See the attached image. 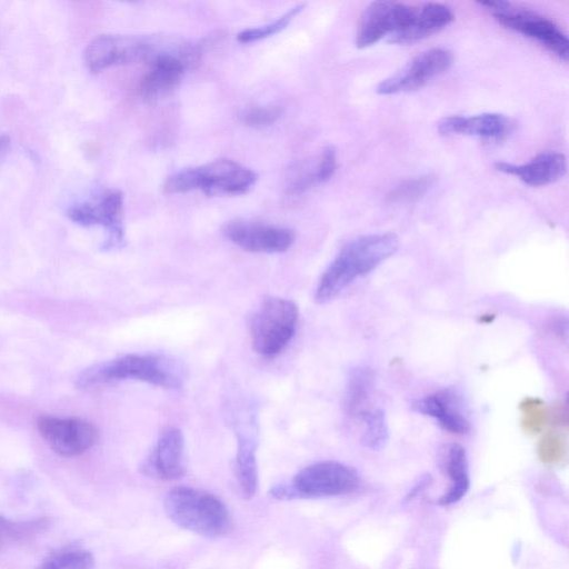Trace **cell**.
Masks as SVG:
<instances>
[{"label":"cell","instance_id":"6da1fadb","mask_svg":"<svg viewBox=\"0 0 569 569\" xmlns=\"http://www.w3.org/2000/svg\"><path fill=\"white\" fill-rule=\"evenodd\" d=\"M395 233L378 232L357 237L347 242L321 274L315 292L318 303L339 296L356 279L375 270L398 249Z\"/></svg>","mask_w":569,"mask_h":569},{"label":"cell","instance_id":"7a4b0ae2","mask_svg":"<svg viewBox=\"0 0 569 569\" xmlns=\"http://www.w3.org/2000/svg\"><path fill=\"white\" fill-rule=\"evenodd\" d=\"M187 373L177 359L161 353H127L96 363L77 378L79 388H96L108 383L136 380L166 389L181 388Z\"/></svg>","mask_w":569,"mask_h":569},{"label":"cell","instance_id":"3957f363","mask_svg":"<svg viewBox=\"0 0 569 569\" xmlns=\"http://www.w3.org/2000/svg\"><path fill=\"white\" fill-rule=\"evenodd\" d=\"M163 508L177 526L207 538H219L231 530V516L226 505L201 489L174 487L164 497Z\"/></svg>","mask_w":569,"mask_h":569},{"label":"cell","instance_id":"277c9868","mask_svg":"<svg viewBox=\"0 0 569 569\" xmlns=\"http://www.w3.org/2000/svg\"><path fill=\"white\" fill-rule=\"evenodd\" d=\"M257 173L229 159L186 168L169 176L166 193H186L201 190L207 196H236L246 193L257 181Z\"/></svg>","mask_w":569,"mask_h":569},{"label":"cell","instance_id":"5b68a950","mask_svg":"<svg viewBox=\"0 0 569 569\" xmlns=\"http://www.w3.org/2000/svg\"><path fill=\"white\" fill-rule=\"evenodd\" d=\"M359 485L357 471L338 461L311 463L295 475L290 482L276 485L270 495L280 500L342 496Z\"/></svg>","mask_w":569,"mask_h":569},{"label":"cell","instance_id":"8992f818","mask_svg":"<svg viewBox=\"0 0 569 569\" xmlns=\"http://www.w3.org/2000/svg\"><path fill=\"white\" fill-rule=\"evenodd\" d=\"M172 40L164 36L101 34L89 42L83 60L93 73L120 64L150 63Z\"/></svg>","mask_w":569,"mask_h":569},{"label":"cell","instance_id":"52a82bcc","mask_svg":"<svg viewBox=\"0 0 569 569\" xmlns=\"http://www.w3.org/2000/svg\"><path fill=\"white\" fill-rule=\"evenodd\" d=\"M299 311L286 298L270 297L262 301L249 321L252 348L264 358L278 356L296 333Z\"/></svg>","mask_w":569,"mask_h":569},{"label":"cell","instance_id":"ba28073f","mask_svg":"<svg viewBox=\"0 0 569 569\" xmlns=\"http://www.w3.org/2000/svg\"><path fill=\"white\" fill-rule=\"evenodd\" d=\"M497 21L505 28L536 40L563 61L568 60L567 34L552 20L533 11L515 7L508 1H482Z\"/></svg>","mask_w":569,"mask_h":569},{"label":"cell","instance_id":"9c48e42d","mask_svg":"<svg viewBox=\"0 0 569 569\" xmlns=\"http://www.w3.org/2000/svg\"><path fill=\"white\" fill-rule=\"evenodd\" d=\"M122 212L123 196L119 190L111 189L71 204L67 214L78 224L103 227L107 238L102 248L111 250L121 247L124 242Z\"/></svg>","mask_w":569,"mask_h":569},{"label":"cell","instance_id":"30bf717a","mask_svg":"<svg viewBox=\"0 0 569 569\" xmlns=\"http://www.w3.org/2000/svg\"><path fill=\"white\" fill-rule=\"evenodd\" d=\"M37 428L47 445L59 456L76 457L96 445L99 431L94 425L81 418L40 416Z\"/></svg>","mask_w":569,"mask_h":569},{"label":"cell","instance_id":"8fae6325","mask_svg":"<svg viewBox=\"0 0 569 569\" xmlns=\"http://www.w3.org/2000/svg\"><path fill=\"white\" fill-rule=\"evenodd\" d=\"M453 63L452 52L445 48L426 50L400 70L383 79L376 88L382 96L415 91L446 72Z\"/></svg>","mask_w":569,"mask_h":569},{"label":"cell","instance_id":"7c38bea8","mask_svg":"<svg viewBox=\"0 0 569 569\" xmlns=\"http://www.w3.org/2000/svg\"><path fill=\"white\" fill-rule=\"evenodd\" d=\"M416 7L393 1H373L360 16L356 46L368 48L400 32L412 19Z\"/></svg>","mask_w":569,"mask_h":569},{"label":"cell","instance_id":"4fadbf2b","mask_svg":"<svg viewBox=\"0 0 569 569\" xmlns=\"http://www.w3.org/2000/svg\"><path fill=\"white\" fill-rule=\"evenodd\" d=\"M222 232L232 243L250 252H284L295 242V232L289 228L244 219L228 221Z\"/></svg>","mask_w":569,"mask_h":569},{"label":"cell","instance_id":"5bb4252c","mask_svg":"<svg viewBox=\"0 0 569 569\" xmlns=\"http://www.w3.org/2000/svg\"><path fill=\"white\" fill-rule=\"evenodd\" d=\"M142 470L160 480H176L184 475V438L180 429L168 427L159 435Z\"/></svg>","mask_w":569,"mask_h":569},{"label":"cell","instance_id":"9a60e30c","mask_svg":"<svg viewBox=\"0 0 569 569\" xmlns=\"http://www.w3.org/2000/svg\"><path fill=\"white\" fill-rule=\"evenodd\" d=\"M512 121L501 113H480L475 116H449L438 123L441 134H462L485 139L500 140L510 134Z\"/></svg>","mask_w":569,"mask_h":569},{"label":"cell","instance_id":"2e32d148","mask_svg":"<svg viewBox=\"0 0 569 569\" xmlns=\"http://www.w3.org/2000/svg\"><path fill=\"white\" fill-rule=\"evenodd\" d=\"M495 168L506 174L515 176L528 186L541 187L558 181L566 173V158L560 152L547 151L537 154L522 164L496 162Z\"/></svg>","mask_w":569,"mask_h":569},{"label":"cell","instance_id":"e0dca14e","mask_svg":"<svg viewBox=\"0 0 569 569\" xmlns=\"http://www.w3.org/2000/svg\"><path fill=\"white\" fill-rule=\"evenodd\" d=\"M251 412L244 426L237 428L236 473L244 498H252L258 490L257 447L258 437Z\"/></svg>","mask_w":569,"mask_h":569},{"label":"cell","instance_id":"ac0fdd59","mask_svg":"<svg viewBox=\"0 0 569 569\" xmlns=\"http://www.w3.org/2000/svg\"><path fill=\"white\" fill-rule=\"evenodd\" d=\"M451 9L442 3L428 2L416 8L410 22L398 33L390 37L388 42L407 44L439 32L453 21Z\"/></svg>","mask_w":569,"mask_h":569},{"label":"cell","instance_id":"d6986e66","mask_svg":"<svg viewBox=\"0 0 569 569\" xmlns=\"http://www.w3.org/2000/svg\"><path fill=\"white\" fill-rule=\"evenodd\" d=\"M412 409L433 418L448 432L462 435L469 430V421L460 410L459 400L449 390L417 399L412 402Z\"/></svg>","mask_w":569,"mask_h":569},{"label":"cell","instance_id":"ffe728a7","mask_svg":"<svg viewBox=\"0 0 569 569\" xmlns=\"http://www.w3.org/2000/svg\"><path fill=\"white\" fill-rule=\"evenodd\" d=\"M337 169V151L325 147L313 162L301 163L289 177L288 192L301 193L313 186L328 181Z\"/></svg>","mask_w":569,"mask_h":569},{"label":"cell","instance_id":"44dd1931","mask_svg":"<svg viewBox=\"0 0 569 569\" xmlns=\"http://www.w3.org/2000/svg\"><path fill=\"white\" fill-rule=\"evenodd\" d=\"M446 470L451 480L448 491L442 495L438 505L449 506L460 501L470 488L469 465L463 447L453 443L448 448Z\"/></svg>","mask_w":569,"mask_h":569},{"label":"cell","instance_id":"7402d4cb","mask_svg":"<svg viewBox=\"0 0 569 569\" xmlns=\"http://www.w3.org/2000/svg\"><path fill=\"white\" fill-rule=\"evenodd\" d=\"M90 551L78 546H67L47 556L34 569H93Z\"/></svg>","mask_w":569,"mask_h":569},{"label":"cell","instance_id":"603a6c76","mask_svg":"<svg viewBox=\"0 0 569 569\" xmlns=\"http://www.w3.org/2000/svg\"><path fill=\"white\" fill-rule=\"evenodd\" d=\"M363 423L361 443L363 447L379 451L389 440V428L386 413L380 408L367 409L359 415Z\"/></svg>","mask_w":569,"mask_h":569},{"label":"cell","instance_id":"cb8c5ba5","mask_svg":"<svg viewBox=\"0 0 569 569\" xmlns=\"http://www.w3.org/2000/svg\"><path fill=\"white\" fill-rule=\"evenodd\" d=\"M372 378L371 370L366 367H357L350 372L345 401L348 413L359 416L365 411L363 403L371 391Z\"/></svg>","mask_w":569,"mask_h":569},{"label":"cell","instance_id":"d4e9b609","mask_svg":"<svg viewBox=\"0 0 569 569\" xmlns=\"http://www.w3.org/2000/svg\"><path fill=\"white\" fill-rule=\"evenodd\" d=\"M48 526L46 518L13 521L0 515V550L32 538Z\"/></svg>","mask_w":569,"mask_h":569},{"label":"cell","instance_id":"484cf974","mask_svg":"<svg viewBox=\"0 0 569 569\" xmlns=\"http://www.w3.org/2000/svg\"><path fill=\"white\" fill-rule=\"evenodd\" d=\"M435 176L422 174L407 179L392 188L387 199L393 203H410L421 199L435 184Z\"/></svg>","mask_w":569,"mask_h":569},{"label":"cell","instance_id":"4316f807","mask_svg":"<svg viewBox=\"0 0 569 569\" xmlns=\"http://www.w3.org/2000/svg\"><path fill=\"white\" fill-rule=\"evenodd\" d=\"M303 8V3L297 4L272 22L244 29L237 34V40L241 43H249L273 36L283 30Z\"/></svg>","mask_w":569,"mask_h":569},{"label":"cell","instance_id":"83f0119b","mask_svg":"<svg viewBox=\"0 0 569 569\" xmlns=\"http://www.w3.org/2000/svg\"><path fill=\"white\" fill-rule=\"evenodd\" d=\"M282 114L278 104L250 106L239 112V119L249 127L263 128L273 124Z\"/></svg>","mask_w":569,"mask_h":569},{"label":"cell","instance_id":"f1b7e54d","mask_svg":"<svg viewBox=\"0 0 569 569\" xmlns=\"http://www.w3.org/2000/svg\"><path fill=\"white\" fill-rule=\"evenodd\" d=\"M432 482L430 473L426 472L419 476L415 483L409 488L408 492L402 499V503L407 505L420 496Z\"/></svg>","mask_w":569,"mask_h":569},{"label":"cell","instance_id":"f546056e","mask_svg":"<svg viewBox=\"0 0 569 569\" xmlns=\"http://www.w3.org/2000/svg\"><path fill=\"white\" fill-rule=\"evenodd\" d=\"M10 139L7 136H0V157L6 152Z\"/></svg>","mask_w":569,"mask_h":569}]
</instances>
